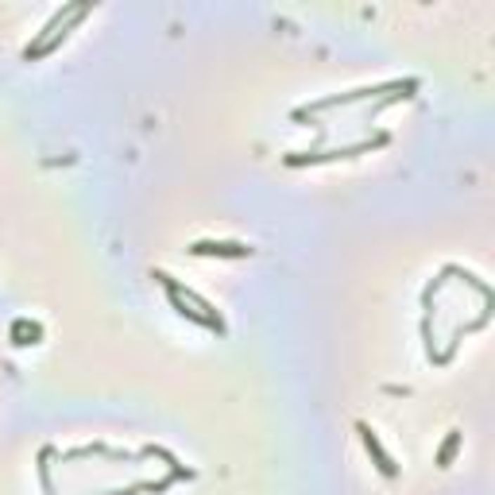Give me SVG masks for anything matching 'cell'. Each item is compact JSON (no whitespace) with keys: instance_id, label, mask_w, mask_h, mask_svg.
<instances>
[{"instance_id":"7a4b0ae2","label":"cell","mask_w":495,"mask_h":495,"mask_svg":"<svg viewBox=\"0 0 495 495\" xmlns=\"http://www.w3.org/2000/svg\"><path fill=\"white\" fill-rule=\"evenodd\" d=\"M193 252L198 255H244L248 248L244 244H209V240H201V244H193Z\"/></svg>"},{"instance_id":"3957f363","label":"cell","mask_w":495,"mask_h":495,"mask_svg":"<svg viewBox=\"0 0 495 495\" xmlns=\"http://www.w3.org/2000/svg\"><path fill=\"white\" fill-rule=\"evenodd\" d=\"M453 449H456V433H453V437H449V445H445V449H441V464H445V461H449V456H453Z\"/></svg>"},{"instance_id":"6da1fadb","label":"cell","mask_w":495,"mask_h":495,"mask_svg":"<svg viewBox=\"0 0 495 495\" xmlns=\"http://www.w3.org/2000/svg\"><path fill=\"white\" fill-rule=\"evenodd\" d=\"M360 433H364V445H368V453L375 456L379 472H383V476H394V461H391V456L383 453V445H379V437H375V433L368 430V425H360Z\"/></svg>"}]
</instances>
